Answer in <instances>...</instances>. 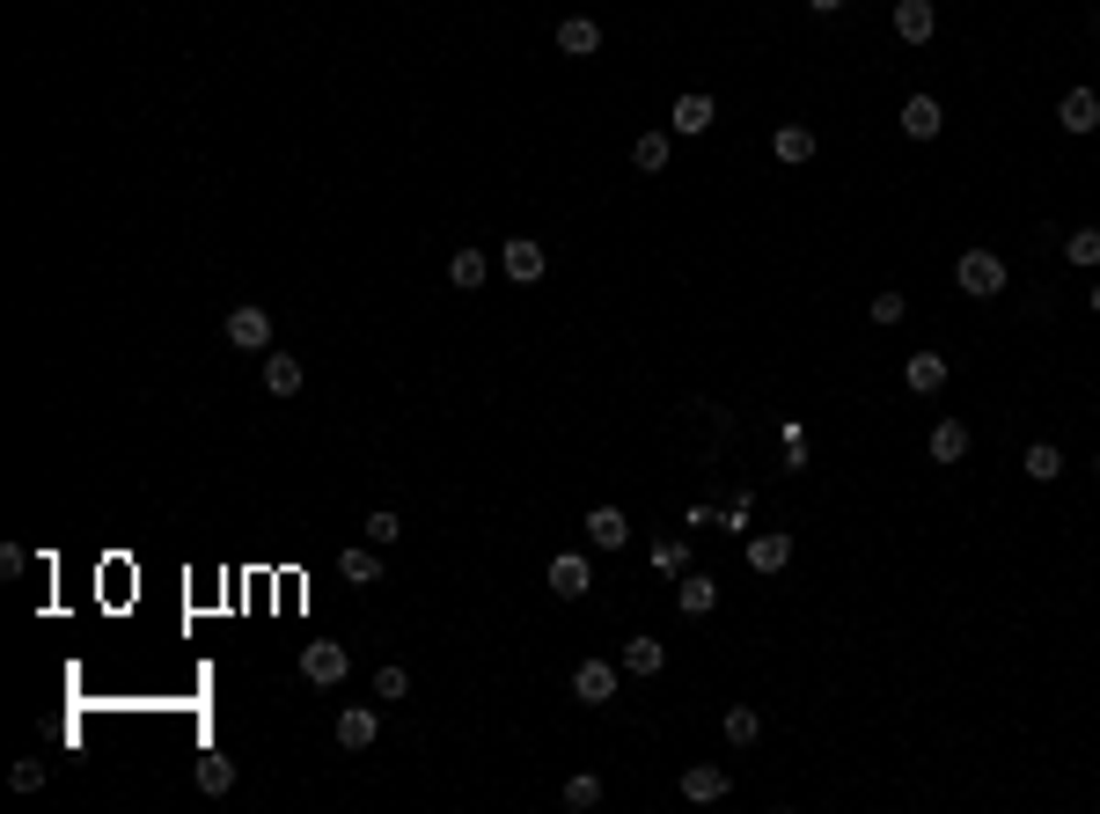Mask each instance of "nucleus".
Segmentation results:
<instances>
[{"label":"nucleus","mask_w":1100,"mask_h":814,"mask_svg":"<svg viewBox=\"0 0 1100 814\" xmlns=\"http://www.w3.org/2000/svg\"><path fill=\"white\" fill-rule=\"evenodd\" d=\"M953 279H961V294L991 301V294H1005V257L998 249H969V257L953 265Z\"/></svg>","instance_id":"nucleus-1"},{"label":"nucleus","mask_w":1100,"mask_h":814,"mask_svg":"<svg viewBox=\"0 0 1100 814\" xmlns=\"http://www.w3.org/2000/svg\"><path fill=\"white\" fill-rule=\"evenodd\" d=\"M301 675H309L316 690H338L345 675H352V653H345V646H301Z\"/></svg>","instance_id":"nucleus-2"},{"label":"nucleus","mask_w":1100,"mask_h":814,"mask_svg":"<svg viewBox=\"0 0 1100 814\" xmlns=\"http://www.w3.org/2000/svg\"><path fill=\"white\" fill-rule=\"evenodd\" d=\"M499 265H507V279H513V287H536L551 257H543V243H536V235H507V249H499Z\"/></svg>","instance_id":"nucleus-3"},{"label":"nucleus","mask_w":1100,"mask_h":814,"mask_svg":"<svg viewBox=\"0 0 1100 814\" xmlns=\"http://www.w3.org/2000/svg\"><path fill=\"white\" fill-rule=\"evenodd\" d=\"M228 346H243V352H271V316L257 309V301L228 309Z\"/></svg>","instance_id":"nucleus-4"},{"label":"nucleus","mask_w":1100,"mask_h":814,"mask_svg":"<svg viewBox=\"0 0 1100 814\" xmlns=\"http://www.w3.org/2000/svg\"><path fill=\"white\" fill-rule=\"evenodd\" d=\"M931 30H939V8H931V0H895V37H903V45H931Z\"/></svg>","instance_id":"nucleus-5"},{"label":"nucleus","mask_w":1100,"mask_h":814,"mask_svg":"<svg viewBox=\"0 0 1100 814\" xmlns=\"http://www.w3.org/2000/svg\"><path fill=\"white\" fill-rule=\"evenodd\" d=\"M572 697H580V705H610L616 697V667L610 661H580L572 667Z\"/></svg>","instance_id":"nucleus-6"},{"label":"nucleus","mask_w":1100,"mask_h":814,"mask_svg":"<svg viewBox=\"0 0 1100 814\" xmlns=\"http://www.w3.org/2000/svg\"><path fill=\"white\" fill-rule=\"evenodd\" d=\"M338 572L352 580V588H374V580H382V543H345Z\"/></svg>","instance_id":"nucleus-7"},{"label":"nucleus","mask_w":1100,"mask_h":814,"mask_svg":"<svg viewBox=\"0 0 1100 814\" xmlns=\"http://www.w3.org/2000/svg\"><path fill=\"white\" fill-rule=\"evenodd\" d=\"M594 588V572H587L580 550H565V558H551V594H565V602H580V594Z\"/></svg>","instance_id":"nucleus-8"},{"label":"nucleus","mask_w":1100,"mask_h":814,"mask_svg":"<svg viewBox=\"0 0 1100 814\" xmlns=\"http://www.w3.org/2000/svg\"><path fill=\"white\" fill-rule=\"evenodd\" d=\"M727 786H733V778H727L719 764H690V770H683V800H697V807L727 800Z\"/></svg>","instance_id":"nucleus-9"},{"label":"nucleus","mask_w":1100,"mask_h":814,"mask_svg":"<svg viewBox=\"0 0 1100 814\" xmlns=\"http://www.w3.org/2000/svg\"><path fill=\"white\" fill-rule=\"evenodd\" d=\"M558 51H565V59H594V51H602V23L565 15V23H558Z\"/></svg>","instance_id":"nucleus-10"},{"label":"nucleus","mask_w":1100,"mask_h":814,"mask_svg":"<svg viewBox=\"0 0 1100 814\" xmlns=\"http://www.w3.org/2000/svg\"><path fill=\"white\" fill-rule=\"evenodd\" d=\"M1056 125H1064V132H1078V140H1086V132H1100V96H1093V89H1072V96H1064V111H1056Z\"/></svg>","instance_id":"nucleus-11"},{"label":"nucleus","mask_w":1100,"mask_h":814,"mask_svg":"<svg viewBox=\"0 0 1100 814\" xmlns=\"http://www.w3.org/2000/svg\"><path fill=\"white\" fill-rule=\"evenodd\" d=\"M711 118H719V103H711V96H675V111H668V125H675V132H690V140H697V132H711Z\"/></svg>","instance_id":"nucleus-12"},{"label":"nucleus","mask_w":1100,"mask_h":814,"mask_svg":"<svg viewBox=\"0 0 1100 814\" xmlns=\"http://www.w3.org/2000/svg\"><path fill=\"white\" fill-rule=\"evenodd\" d=\"M374 734H382V719L367 712V705H345L338 712V748H374Z\"/></svg>","instance_id":"nucleus-13"},{"label":"nucleus","mask_w":1100,"mask_h":814,"mask_svg":"<svg viewBox=\"0 0 1100 814\" xmlns=\"http://www.w3.org/2000/svg\"><path fill=\"white\" fill-rule=\"evenodd\" d=\"M587 536H594V550H624V543H632V521L616 514V507H594V514H587Z\"/></svg>","instance_id":"nucleus-14"},{"label":"nucleus","mask_w":1100,"mask_h":814,"mask_svg":"<svg viewBox=\"0 0 1100 814\" xmlns=\"http://www.w3.org/2000/svg\"><path fill=\"white\" fill-rule=\"evenodd\" d=\"M939 125H947V111H939L931 96H910L903 103V132H910V140H939Z\"/></svg>","instance_id":"nucleus-15"},{"label":"nucleus","mask_w":1100,"mask_h":814,"mask_svg":"<svg viewBox=\"0 0 1100 814\" xmlns=\"http://www.w3.org/2000/svg\"><path fill=\"white\" fill-rule=\"evenodd\" d=\"M903 382L917 396H931V389H947V360L939 352H910V368H903Z\"/></svg>","instance_id":"nucleus-16"},{"label":"nucleus","mask_w":1100,"mask_h":814,"mask_svg":"<svg viewBox=\"0 0 1100 814\" xmlns=\"http://www.w3.org/2000/svg\"><path fill=\"white\" fill-rule=\"evenodd\" d=\"M711 602H719V580H711V572H690L683 588H675V609H683V617H705Z\"/></svg>","instance_id":"nucleus-17"},{"label":"nucleus","mask_w":1100,"mask_h":814,"mask_svg":"<svg viewBox=\"0 0 1100 814\" xmlns=\"http://www.w3.org/2000/svg\"><path fill=\"white\" fill-rule=\"evenodd\" d=\"M785 558H792V536H778V528H771V536H749V566L756 572H785Z\"/></svg>","instance_id":"nucleus-18"},{"label":"nucleus","mask_w":1100,"mask_h":814,"mask_svg":"<svg viewBox=\"0 0 1100 814\" xmlns=\"http://www.w3.org/2000/svg\"><path fill=\"white\" fill-rule=\"evenodd\" d=\"M961 455H969V426L939 419V426H931V463H961Z\"/></svg>","instance_id":"nucleus-19"},{"label":"nucleus","mask_w":1100,"mask_h":814,"mask_svg":"<svg viewBox=\"0 0 1100 814\" xmlns=\"http://www.w3.org/2000/svg\"><path fill=\"white\" fill-rule=\"evenodd\" d=\"M1020 469H1027V477H1034V485H1056V477H1064V447L1034 441V447H1027V455H1020Z\"/></svg>","instance_id":"nucleus-20"},{"label":"nucleus","mask_w":1100,"mask_h":814,"mask_svg":"<svg viewBox=\"0 0 1100 814\" xmlns=\"http://www.w3.org/2000/svg\"><path fill=\"white\" fill-rule=\"evenodd\" d=\"M265 389H271V396H293V389H301V360H293V352H265Z\"/></svg>","instance_id":"nucleus-21"},{"label":"nucleus","mask_w":1100,"mask_h":814,"mask_svg":"<svg viewBox=\"0 0 1100 814\" xmlns=\"http://www.w3.org/2000/svg\"><path fill=\"white\" fill-rule=\"evenodd\" d=\"M485 249H455V257H448V279H455V287H463V294H477V287H485Z\"/></svg>","instance_id":"nucleus-22"},{"label":"nucleus","mask_w":1100,"mask_h":814,"mask_svg":"<svg viewBox=\"0 0 1100 814\" xmlns=\"http://www.w3.org/2000/svg\"><path fill=\"white\" fill-rule=\"evenodd\" d=\"M719 734H727L733 748H756V734H763V719L749 712V705H727V719H719Z\"/></svg>","instance_id":"nucleus-23"},{"label":"nucleus","mask_w":1100,"mask_h":814,"mask_svg":"<svg viewBox=\"0 0 1100 814\" xmlns=\"http://www.w3.org/2000/svg\"><path fill=\"white\" fill-rule=\"evenodd\" d=\"M624 667H632V675H660V667H668V646H660V639H632V646H624Z\"/></svg>","instance_id":"nucleus-24"},{"label":"nucleus","mask_w":1100,"mask_h":814,"mask_svg":"<svg viewBox=\"0 0 1100 814\" xmlns=\"http://www.w3.org/2000/svg\"><path fill=\"white\" fill-rule=\"evenodd\" d=\"M565 807H572V814L602 807V778H594V770H572V778H565Z\"/></svg>","instance_id":"nucleus-25"},{"label":"nucleus","mask_w":1100,"mask_h":814,"mask_svg":"<svg viewBox=\"0 0 1100 814\" xmlns=\"http://www.w3.org/2000/svg\"><path fill=\"white\" fill-rule=\"evenodd\" d=\"M771 148H778V162H814V132H807V125H778Z\"/></svg>","instance_id":"nucleus-26"},{"label":"nucleus","mask_w":1100,"mask_h":814,"mask_svg":"<svg viewBox=\"0 0 1100 814\" xmlns=\"http://www.w3.org/2000/svg\"><path fill=\"white\" fill-rule=\"evenodd\" d=\"M632 162H638L646 176H660V170H668V132H638V140H632Z\"/></svg>","instance_id":"nucleus-27"},{"label":"nucleus","mask_w":1100,"mask_h":814,"mask_svg":"<svg viewBox=\"0 0 1100 814\" xmlns=\"http://www.w3.org/2000/svg\"><path fill=\"white\" fill-rule=\"evenodd\" d=\"M1064 257L1086 265V271H1100V228H1072V235H1064Z\"/></svg>","instance_id":"nucleus-28"},{"label":"nucleus","mask_w":1100,"mask_h":814,"mask_svg":"<svg viewBox=\"0 0 1100 814\" xmlns=\"http://www.w3.org/2000/svg\"><path fill=\"white\" fill-rule=\"evenodd\" d=\"M228 786H235V764H228L220 748H213V756H198V792H228Z\"/></svg>","instance_id":"nucleus-29"},{"label":"nucleus","mask_w":1100,"mask_h":814,"mask_svg":"<svg viewBox=\"0 0 1100 814\" xmlns=\"http://www.w3.org/2000/svg\"><path fill=\"white\" fill-rule=\"evenodd\" d=\"M374 697H382V705H404V697H412V675H404V667H374Z\"/></svg>","instance_id":"nucleus-30"},{"label":"nucleus","mask_w":1100,"mask_h":814,"mask_svg":"<svg viewBox=\"0 0 1100 814\" xmlns=\"http://www.w3.org/2000/svg\"><path fill=\"white\" fill-rule=\"evenodd\" d=\"M360 528H367V543H382V550H390V543L404 536V521H396V507H374V514H367Z\"/></svg>","instance_id":"nucleus-31"},{"label":"nucleus","mask_w":1100,"mask_h":814,"mask_svg":"<svg viewBox=\"0 0 1100 814\" xmlns=\"http://www.w3.org/2000/svg\"><path fill=\"white\" fill-rule=\"evenodd\" d=\"M8 786H15V792H37V786H45V764H37V756H23V764L8 770Z\"/></svg>","instance_id":"nucleus-32"},{"label":"nucleus","mask_w":1100,"mask_h":814,"mask_svg":"<svg viewBox=\"0 0 1100 814\" xmlns=\"http://www.w3.org/2000/svg\"><path fill=\"white\" fill-rule=\"evenodd\" d=\"M903 309H910L903 294H873V323H903Z\"/></svg>","instance_id":"nucleus-33"},{"label":"nucleus","mask_w":1100,"mask_h":814,"mask_svg":"<svg viewBox=\"0 0 1100 814\" xmlns=\"http://www.w3.org/2000/svg\"><path fill=\"white\" fill-rule=\"evenodd\" d=\"M807 8H814V15H836V8H844V0H807Z\"/></svg>","instance_id":"nucleus-34"},{"label":"nucleus","mask_w":1100,"mask_h":814,"mask_svg":"<svg viewBox=\"0 0 1100 814\" xmlns=\"http://www.w3.org/2000/svg\"><path fill=\"white\" fill-rule=\"evenodd\" d=\"M1086 301H1093V316H1100V287H1093V294H1086Z\"/></svg>","instance_id":"nucleus-35"},{"label":"nucleus","mask_w":1100,"mask_h":814,"mask_svg":"<svg viewBox=\"0 0 1100 814\" xmlns=\"http://www.w3.org/2000/svg\"><path fill=\"white\" fill-rule=\"evenodd\" d=\"M1093 469H1100V463H1093Z\"/></svg>","instance_id":"nucleus-36"}]
</instances>
